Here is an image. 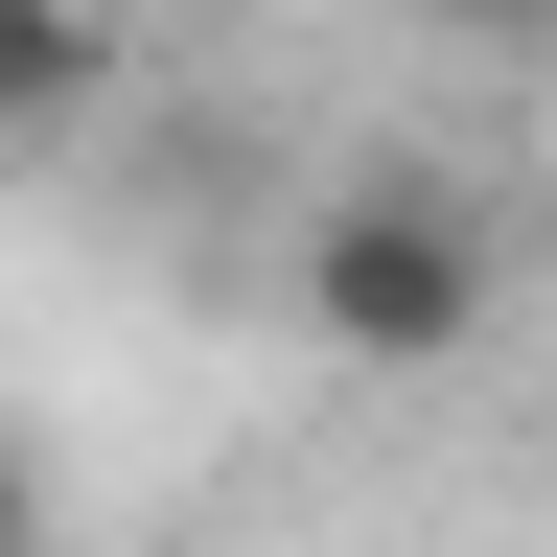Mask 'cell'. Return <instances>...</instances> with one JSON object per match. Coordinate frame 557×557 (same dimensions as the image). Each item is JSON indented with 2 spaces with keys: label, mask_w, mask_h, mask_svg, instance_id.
<instances>
[{
  "label": "cell",
  "mask_w": 557,
  "mask_h": 557,
  "mask_svg": "<svg viewBox=\"0 0 557 557\" xmlns=\"http://www.w3.org/2000/svg\"><path fill=\"white\" fill-rule=\"evenodd\" d=\"M487 302H511V256H487V209L465 186H418V163H372V186H325L302 209V348H348V372H465L487 348Z\"/></svg>",
  "instance_id": "cell-1"
},
{
  "label": "cell",
  "mask_w": 557,
  "mask_h": 557,
  "mask_svg": "<svg viewBox=\"0 0 557 557\" xmlns=\"http://www.w3.org/2000/svg\"><path fill=\"white\" fill-rule=\"evenodd\" d=\"M94 94H116V24H94V0H0V163L70 139Z\"/></svg>",
  "instance_id": "cell-2"
},
{
  "label": "cell",
  "mask_w": 557,
  "mask_h": 557,
  "mask_svg": "<svg viewBox=\"0 0 557 557\" xmlns=\"http://www.w3.org/2000/svg\"><path fill=\"white\" fill-rule=\"evenodd\" d=\"M0 557H47V442L0 418Z\"/></svg>",
  "instance_id": "cell-3"
},
{
  "label": "cell",
  "mask_w": 557,
  "mask_h": 557,
  "mask_svg": "<svg viewBox=\"0 0 557 557\" xmlns=\"http://www.w3.org/2000/svg\"><path fill=\"white\" fill-rule=\"evenodd\" d=\"M442 47H557V0H418Z\"/></svg>",
  "instance_id": "cell-4"
}]
</instances>
